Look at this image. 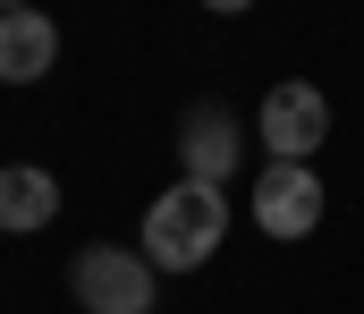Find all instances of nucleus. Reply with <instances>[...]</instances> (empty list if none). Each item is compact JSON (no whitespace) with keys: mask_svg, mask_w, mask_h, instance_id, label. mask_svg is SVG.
I'll return each instance as SVG.
<instances>
[{"mask_svg":"<svg viewBox=\"0 0 364 314\" xmlns=\"http://www.w3.org/2000/svg\"><path fill=\"white\" fill-rule=\"evenodd\" d=\"M220 238H229V187L178 179L144 204V263L153 272H203L220 255Z\"/></svg>","mask_w":364,"mask_h":314,"instance_id":"nucleus-1","label":"nucleus"},{"mask_svg":"<svg viewBox=\"0 0 364 314\" xmlns=\"http://www.w3.org/2000/svg\"><path fill=\"white\" fill-rule=\"evenodd\" d=\"M68 289L85 314H153V289L161 272L144 263V246H85L68 263Z\"/></svg>","mask_w":364,"mask_h":314,"instance_id":"nucleus-2","label":"nucleus"},{"mask_svg":"<svg viewBox=\"0 0 364 314\" xmlns=\"http://www.w3.org/2000/svg\"><path fill=\"white\" fill-rule=\"evenodd\" d=\"M255 145L272 162H314L331 145V94L305 85V77H279L272 94H263V110H255Z\"/></svg>","mask_w":364,"mask_h":314,"instance_id":"nucleus-3","label":"nucleus"},{"mask_svg":"<svg viewBox=\"0 0 364 314\" xmlns=\"http://www.w3.org/2000/svg\"><path fill=\"white\" fill-rule=\"evenodd\" d=\"M246 204H255V229H263V238L296 246V238H314V229H322L331 196H322V170H314V162H263Z\"/></svg>","mask_w":364,"mask_h":314,"instance_id":"nucleus-4","label":"nucleus"},{"mask_svg":"<svg viewBox=\"0 0 364 314\" xmlns=\"http://www.w3.org/2000/svg\"><path fill=\"white\" fill-rule=\"evenodd\" d=\"M237 162H246V127L229 119V103H195L178 119V179H195V187H229Z\"/></svg>","mask_w":364,"mask_h":314,"instance_id":"nucleus-5","label":"nucleus"},{"mask_svg":"<svg viewBox=\"0 0 364 314\" xmlns=\"http://www.w3.org/2000/svg\"><path fill=\"white\" fill-rule=\"evenodd\" d=\"M60 60V26L43 9H0V85H34Z\"/></svg>","mask_w":364,"mask_h":314,"instance_id":"nucleus-6","label":"nucleus"},{"mask_svg":"<svg viewBox=\"0 0 364 314\" xmlns=\"http://www.w3.org/2000/svg\"><path fill=\"white\" fill-rule=\"evenodd\" d=\"M60 221V179L51 170H34V162H9L0 170V229H51Z\"/></svg>","mask_w":364,"mask_h":314,"instance_id":"nucleus-7","label":"nucleus"}]
</instances>
